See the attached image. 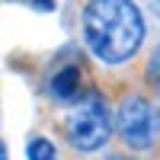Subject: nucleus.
<instances>
[{"mask_svg": "<svg viewBox=\"0 0 160 160\" xmlns=\"http://www.w3.org/2000/svg\"><path fill=\"white\" fill-rule=\"evenodd\" d=\"M26 3H35L38 10H51V0H26Z\"/></svg>", "mask_w": 160, "mask_h": 160, "instance_id": "7", "label": "nucleus"}, {"mask_svg": "<svg viewBox=\"0 0 160 160\" xmlns=\"http://www.w3.org/2000/svg\"><path fill=\"white\" fill-rule=\"evenodd\" d=\"M115 128L128 148L144 151L160 135V112L144 96H125L122 106H118V115H115Z\"/></svg>", "mask_w": 160, "mask_h": 160, "instance_id": "3", "label": "nucleus"}, {"mask_svg": "<svg viewBox=\"0 0 160 160\" xmlns=\"http://www.w3.org/2000/svg\"><path fill=\"white\" fill-rule=\"evenodd\" d=\"M29 160H58L55 144H51L48 138H32L29 141Z\"/></svg>", "mask_w": 160, "mask_h": 160, "instance_id": "5", "label": "nucleus"}, {"mask_svg": "<svg viewBox=\"0 0 160 160\" xmlns=\"http://www.w3.org/2000/svg\"><path fill=\"white\" fill-rule=\"evenodd\" d=\"M80 32L99 61L122 64L144 42V13L135 0H87Z\"/></svg>", "mask_w": 160, "mask_h": 160, "instance_id": "1", "label": "nucleus"}, {"mask_svg": "<svg viewBox=\"0 0 160 160\" xmlns=\"http://www.w3.org/2000/svg\"><path fill=\"white\" fill-rule=\"evenodd\" d=\"M48 93L55 96V102H77L80 99V68H74V64L61 68L51 77Z\"/></svg>", "mask_w": 160, "mask_h": 160, "instance_id": "4", "label": "nucleus"}, {"mask_svg": "<svg viewBox=\"0 0 160 160\" xmlns=\"http://www.w3.org/2000/svg\"><path fill=\"white\" fill-rule=\"evenodd\" d=\"M112 135L109 109L99 93H87L83 99H77V106L68 115V138L77 151H99Z\"/></svg>", "mask_w": 160, "mask_h": 160, "instance_id": "2", "label": "nucleus"}, {"mask_svg": "<svg viewBox=\"0 0 160 160\" xmlns=\"http://www.w3.org/2000/svg\"><path fill=\"white\" fill-rule=\"evenodd\" d=\"M148 77H151V87L157 90V96H160V48L154 51V58L148 64Z\"/></svg>", "mask_w": 160, "mask_h": 160, "instance_id": "6", "label": "nucleus"}, {"mask_svg": "<svg viewBox=\"0 0 160 160\" xmlns=\"http://www.w3.org/2000/svg\"><path fill=\"white\" fill-rule=\"evenodd\" d=\"M0 160H7V148H3V141H0Z\"/></svg>", "mask_w": 160, "mask_h": 160, "instance_id": "8", "label": "nucleus"}]
</instances>
